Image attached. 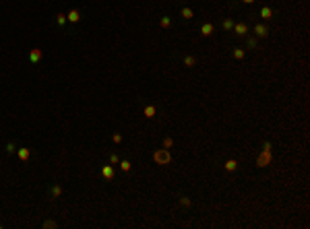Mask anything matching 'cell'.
I'll use <instances>...</instances> for the list:
<instances>
[{
  "label": "cell",
  "instance_id": "1",
  "mask_svg": "<svg viewBox=\"0 0 310 229\" xmlns=\"http://www.w3.org/2000/svg\"><path fill=\"white\" fill-rule=\"evenodd\" d=\"M153 159H155L157 165H168V163L172 161V155H170L168 149H157L155 153H153Z\"/></svg>",
  "mask_w": 310,
  "mask_h": 229
},
{
  "label": "cell",
  "instance_id": "2",
  "mask_svg": "<svg viewBox=\"0 0 310 229\" xmlns=\"http://www.w3.org/2000/svg\"><path fill=\"white\" fill-rule=\"evenodd\" d=\"M269 163H271V151L263 149V153H261L258 159H256V165H258V167H267Z\"/></svg>",
  "mask_w": 310,
  "mask_h": 229
},
{
  "label": "cell",
  "instance_id": "3",
  "mask_svg": "<svg viewBox=\"0 0 310 229\" xmlns=\"http://www.w3.org/2000/svg\"><path fill=\"white\" fill-rule=\"evenodd\" d=\"M234 33L238 35V37H244V35L248 33V25L240 21V23H234Z\"/></svg>",
  "mask_w": 310,
  "mask_h": 229
},
{
  "label": "cell",
  "instance_id": "4",
  "mask_svg": "<svg viewBox=\"0 0 310 229\" xmlns=\"http://www.w3.org/2000/svg\"><path fill=\"white\" fill-rule=\"evenodd\" d=\"M254 35H256V37H267V35H269V29H267V25H263V23L254 25Z\"/></svg>",
  "mask_w": 310,
  "mask_h": 229
},
{
  "label": "cell",
  "instance_id": "5",
  "mask_svg": "<svg viewBox=\"0 0 310 229\" xmlns=\"http://www.w3.org/2000/svg\"><path fill=\"white\" fill-rule=\"evenodd\" d=\"M39 60H42V50H37V47L31 50V52H29V62H31V64H37Z\"/></svg>",
  "mask_w": 310,
  "mask_h": 229
},
{
  "label": "cell",
  "instance_id": "6",
  "mask_svg": "<svg viewBox=\"0 0 310 229\" xmlns=\"http://www.w3.org/2000/svg\"><path fill=\"white\" fill-rule=\"evenodd\" d=\"M215 31V27H213V23H205L203 27H201V35L203 37H209V35Z\"/></svg>",
  "mask_w": 310,
  "mask_h": 229
},
{
  "label": "cell",
  "instance_id": "7",
  "mask_svg": "<svg viewBox=\"0 0 310 229\" xmlns=\"http://www.w3.org/2000/svg\"><path fill=\"white\" fill-rule=\"evenodd\" d=\"M17 155H19V159H21V161H27L29 157H31V149H27V147L17 149Z\"/></svg>",
  "mask_w": 310,
  "mask_h": 229
},
{
  "label": "cell",
  "instance_id": "8",
  "mask_svg": "<svg viewBox=\"0 0 310 229\" xmlns=\"http://www.w3.org/2000/svg\"><path fill=\"white\" fill-rule=\"evenodd\" d=\"M66 21H70V23H79V21H81V12L79 11H70L68 15H66Z\"/></svg>",
  "mask_w": 310,
  "mask_h": 229
},
{
  "label": "cell",
  "instance_id": "9",
  "mask_svg": "<svg viewBox=\"0 0 310 229\" xmlns=\"http://www.w3.org/2000/svg\"><path fill=\"white\" fill-rule=\"evenodd\" d=\"M102 175L105 178V180H112V178H114V167H112V165H105V167L102 169Z\"/></svg>",
  "mask_w": 310,
  "mask_h": 229
},
{
  "label": "cell",
  "instance_id": "10",
  "mask_svg": "<svg viewBox=\"0 0 310 229\" xmlns=\"http://www.w3.org/2000/svg\"><path fill=\"white\" fill-rule=\"evenodd\" d=\"M261 17H263L265 21H271V19H273V11H271L269 6H263V8H261Z\"/></svg>",
  "mask_w": 310,
  "mask_h": 229
},
{
  "label": "cell",
  "instance_id": "11",
  "mask_svg": "<svg viewBox=\"0 0 310 229\" xmlns=\"http://www.w3.org/2000/svg\"><path fill=\"white\" fill-rule=\"evenodd\" d=\"M184 66H186V68H192V66H196V58H195V56H186V58H184Z\"/></svg>",
  "mask_w": 310,
  "mask_h": 229
},
{
  "label": "cell",
  "instance_id": "12",
  "mask_svg": "<svg viewBox=\"0 0 310 229\" xmlns=\"http://www.w3.org/2000/svg\"><path fill=\"white\" fill-rule=\"evenodd\" d=\"M225 169H228V172H236V169H238V163H236L234 159L225 161Z\"/></svg>",
  "mask_w": 310,
  "mask_h": 229
},
{
  "label": "cell",
  "instance_id": "13",
  "mask_svg": "<svg viewBox=\"0 0 310 229\" xmlns=\"http://www.w3.org/2000/svg\"><path fill=\"white\" fill-rule=\"evenodd\" d=\"M143 112H145V116H147V118H155V105H147Z\"/></svg>",
  "mask_w": 310,
  "mask_h": 229
},
{
  "label": "cell",
  "instance_id": "14",
  "mask_svg": "<svg viewBox=\"0 0 310 229\" xmlns=\"http://www.w3.org/2000/svg\"><path fill=\"white\" fill-rule=\"evenodd\" d=\"M182 17H184V19H192V17H195V12H192V8L184 6V8H182Z\"/></svg>",
  "mask_w": 310,
  "mask_h": 229
},
{
  "label": "cell",
  "instance_id": "15",
  "mask_svg": "<svg viewBox=\"0 0 310 229\" xmlns=\"http://www.w3.org/2000/svg\"><path fill=\"white\" fill-rule=\"evenodd\" d=\"M232 54H234V58H236V60H242V58H244V50H242V47H234V52H232Z\"/></svg>",
  "mask_w": 310,
  "mask_h": 229
},
{
  "label": "cell",
  "instance_id": "16",
  "mask_svg": "<svg viewBox=\"0 0 310 229\" xmlns=\"http://www.w3.org/2000/svg\"><path fill=\"white\" fill-rule=\"evenodd\" d=\"M56 23L60 25V27H64V25H66V15H62V12L56 15Z\"/></svg>",
  "mask_w": 310,
  "mask_h": 229
},
{
  "label": "cell",
  "instance_id": "17",
  "mask_svg": "<svg viewBox=\"0 0 310 229\" xmlns=\"http://www.w3.org/2000/svg\"><path fill=\"white\" fill-rule=\"evenodd\" d=\"M221 27H223V31H232V29H234V23H232L230 19H225V21L221 23Z\"/></svg>",
  "mask_w": 310,
  "mask_h": 229
},
{
  "label": "cell",
  "instance_id": "18",
  "mask_svg": "<svg viewBox=\"0 0 310 229\" xmlns=\"http://www.w3.org/2000/svg\"><path fill=\"white\" fill-rule=\"evenodd\" d=\"M50 192H52V196H54V198H58V196L62 194V188H60V186H52V190H50Z\"/></svg>",
  "mask_w": 310,
  "mask_h": 229
},
{
  "label": "cell",
  "instance_id": "19",
  "mask_svg": "<svg viewBox=\"0 0 310 229\" xmlns=\"http://www.w3.org/2000/svg\"><path fill=\"white\" fill-rule=\"evenodd\" d=\"M120 169H122V172H130V161H126V159L120 161Z\"/></svg>",
  "mask_w": 310,
  "mask_h": 229
},
{
  "label": "cell",
  "instance_id": "20",
  "mask_svg": "<svg viewBox=\"0 0 310 229\" xmlns=\"http://www.w3.org/2000/svg\"><path fill=\"white\" fill-rule=\"evenodd\" d=\"M159 25H161V27H170V25H172V19H170V17H161Z\"/></svg>",
  "mask_w": 310,
  "mask_h": 229
},
{
  "label": "cell",
  "instance_id": "21",
  "mask_svg": "<svg viewBox=\"0 0 310 229\" xmlns=\"http://www.w3.org/2000/svg\"><path fill=\"white\" fill-rule=\"evenodd\" d=\"M172 145H174V140H172L170 136L163 138V149H172Z\"/></svg>",
  "mask_w": 310,
  "mask_h": 229
},
{
  "label": "cell",
  "instance_id": "22",
  "mask_svg": "<svg viewBox=\"0 0 310 229\" xmlns=\"http://www.w3.org/2000/svg\"><path fill=\"white\" fill-rule=\"evenodd\" d=\"M180 204H182V206H190L192 202H190V198H188V196H180Z\"/></svg>",
  "mask_w": 310,
  "mask_h": 229
},
{
  "label": "cell",
  "instance_id": "23",
  "mask_svg": "<svg viewBox=\"0 0 310 229\" xmlns=\"http://www.w3.org/2000/svg\"><path fill=\"white\" fill-rule=\"evenodd\" d=\"M246 46H248V47H256V37H248V39H246Z\"/></svg>",
  "mask_w": 310,
  "mask_h": 229
},
{
  "label": "cell",
  "instance_id": "24",
  "mask_svg": "<svg viewBox=\"0 0 310 229\" xmlns=\"http://www.w3.org/2000/svg\"><path fill=\"white\" fill-rule=\"evenodd\" d=\"M110 163H112V165H116V163H120V159H118V155H110Z\"/></svg>",
  "mask_w": 310,
  "mask_h": 229
},
{
  "label": "cell",
  "instance_id": "25",
  "mask_svg": "<svg viewBox=\"0 0 310 229\" xmlns=\"http://www.w3.org/2000/svg\"><path fill=\"white\" fill-rule=\"evenodd\" d=\"M15 151H17V149H15V145L8 142V145H6V153H15Z\"/></svg>",
  "mask_w": 310,
  "mask_h": 229
},
{
  "label": "cell",
  "instance_id": "26",
  "mask_svg": "<svg viewBox=\"0 0 310 229\" xmlns=\"http://www.w3.org/2000/svg\"><path fill=\"white\" fill-rule=\"evenodd\" d=\"M44 227H56V223H54V221H44Z\"/></svg>",
  "mask_w": 310,
  "mask_h": 229
},
{
  "label": "cell",
  "instance_id": "27",
  "mask_svg": "<svg viewBox=\"0 0 310 229\" xmlns=\"http://www.w3.org/2000/svg\"><path fill=\"white\" fill-rule=\"evenodd\" d=\"M112 140H114V142H122V134H114Z\"/></svg>",
  "mask_w": 310,
  "mask_h": 229
},
{
  "label": "cell",
  "instance_id": "28",
  "mask_svg": "<svg viewBox=\"0 0 310 229\" xmlns=\"http://www.w3.org/2000/svg\"><path fill=\"white\" fill-rule=\"evenodd\" d=\"M242 2H244V4H252L254 0H242Z\"/></svg>",
  "mask_w": 310,
  "mask_h": 229
}]
</instances>
